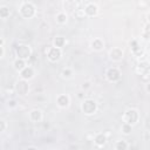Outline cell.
<instances>
[{
	"instance_id": "30bf717a",
	"label": "cell",
	"mask_w": 150,
	"mask_h": 150,
	"mask_svg": "<svg viewBox=\"0 0 150 150\" xmlns=\"http://www.w3.org/2000/svg\"><path fill=\"white\" fill-rule=\"evenodd\" d=\"M109 56L112 61H121L123 59V50L118 47H115L112 49H110L109 52Z\"/></svg>"
},
{
	"instance_id": "7402d4cb",
	"label": "cell",
	"mask_w": 150,
	"mask_h": 150,
	"mask_svg": "<svg viewBox=\"0 0 150 150\" xmlns=\"http://www.w3.org/2000/svg\"><path fill=\"white\" fill-rule=\"evenodd\" d=\"M61 75H62L63 77H66V79H70V77L73 76V70H71L70 68H64V69H62Z\"/></svg>"
},
{
	"instance_id": "d4e9b609",
	"label": "cell",
	"mask_w": 150,
	"mask_h": 150,
	"mask_svg": "<svg viewBox=\"0 0 150 150\" xmlns=\"http://www.w3.org/2000/svg\"><path fill=\"white\" fill-rule=\"evenodd\" d=\"M90 87V83L89 82H84L83 84H82V89H88Z\"/></svg>"
},
{
	"instance_id": "8fae6325",
	"label": "cell",
	"mask_w": 150,
	"mask_h": 150,
	"mask_svg": "<svg viewBox=\"0 0 150 150\" xmlns=\"http://www.w3.org/2000/svg\"><path fill=\"white\" fill-rule=\"evenodd\" d=\"M69 102H70V98L68 95L66 94H61L57 96L56 98V104L60 107V108H67L69 105Z\"/></svg>"
},
{
	"instance_id": "4316f807",
	"label": "cell",
	"mask_w": 150,
	"mask_h": 150,
	"mask_svg": "<svg viewBox=\"0 0 150 150\" xmlns=\"http://www.w3.org/2000/svg\"><path fill=\"white\" fill-rule=\"evenodd\" d=\"M26 150H38V149H36L35 146H28V148H27Z\"/></svg>"
},
{
	"instance_id": "6da1fadb",
	"label": "cell",
	"mask_w": 150,
	"mask_h": 150,
	"mask_svg": "<svg viewBox=\"0 0 150 150\" xmlns=\"http://www.w3.org/2000/svg\"><path fill=\"white\" fill-rule=\"evenodd\" d=\"M20 14L26 19L33 18L35 15V6L30 1H23L20 6Z\"/></svg>"
},
{
	"instance_id": "5bb4252c",
	"label": "cell",
	"mask_w": 150,
	"mask_h": 150,
	"mask_svg": "<svg viewBox=\"0 0 150 150\" xmlns=\"http://www.w3.org/2000/svg\"><path fill=\"white\" fill-rule=\"evenodd\" d=\"M95 144L97 146H103L105 143H107V136L104 134H97L95 136V139H94Z\"/></svg>"
},
{
	"instance_id": "4fadbf2b",
	"label": "cell",
	"mask_w": 150,
	"mask_h": 150,
	"mask_svg": "<svg viewBox=\"0 0 150 150\" xmlns=\"http://www.w3.org/2000/svg\"><path fill=\"white\" fill-rule=\"evenodd\" d=\"M90 47H91V49H94V50H96V52H100V50L103 49L104 42H103L101 39L96 38V39H94V40L90 42Z\"/></svg>"
},
{
	"instance_id": "7a4b0ae2",
	"label": "cell",
	"mask_w": 150,
	"mask_h": 150,
	"mask_svg": "<svg viewBox=\"0 0 150 150\" xmlns=\"http://www.w3.org/2000/svg\"><path fill=\"white\" fill-rule=\"evenodd\" d=\"M15 54H16L18 59H21V60H25V61L29 60L30 56L33 55L30 47H29L28 45H23V43L19 45V46L15 48Z\"/></svg>"
},
{
	"instance_id": "9c48e42d",
	"label": "cell",
	"mask_w": 150,
	"mask_h": 150,
	"mask_svg": "<svg viewBox=\"0 0 150 150\" xmlns=\"http://www.w3.org/2000/svg\"><path fill=\"white\" fill-rule=\"evenodd\" d=\"M20 76L22 80L25 81H28L30 79L34 77V69L30 67V66H26L21 71H20Z\"/></svg>"
},
{
	"instance_id": "277c9868",
	"label": "cell",
	"mask_w": 150,
	"mask_h": 150,
	"mask_svg": "<svg viewBox=\"0 0 150 150\" xmlns=\"http://www.w3.org/2000/svg\"><path fill=\"white\" fill-rule=\"evenodd\" d=\"M123 118H124V123H128V124H130V125H134L135 123L138 122V120H139V114H138V111H137L136 109L131 108V109H128V110L124 112Z\"/></svg>"
},
{
	"instance_id": "f1b7e54d",
	"label": "cell",
	"mask_w": 150,
	"mask_h": 150,
	"mask_svg": "<svg viewBox=\"0 0 150 150\" xmlns=\"http://www.w3.org/2000/svg\"><path fill=\"white\" fill-rule=\"evenodd\" d=\"M0 46H4V40L2 39H0Z\"/></svg>"
},
{
	"instance_id": "d6986e66",
	"label": "cell",
	"mask_w": 150,
	"mask_h": 150,
	"mask_svg": "<svg viewBox=\"0 0 150 150\" xmlns=\"http://www.w3.org/2000/svg\"><path fill=\"white\" fill-rule=\"evenodd\" d=\"M115 149L116 150H127L128 149V142L124 141V139L117 141L116 144H115Z\"/></svg>"
},
{
	"instance_id": "83f0119b",
	"label": "cell",
	"mask_w": 150,
	"mask_h": 150,
	"mask_svg": "<svg viewBox=\"0 0 150 150\" xmlns=\"http://www.w3.org/2000/svg\"><path fill=\"white\" fill-rule=\"evenodd\" d=\"M149 90H150V86H149V82L146 83V91L149 93Z\"/></svg>"
},
{
	"instance_id": "52a82bcc",
	"label": "cell",
	"mask_w": 150,
	"mask_h": 150,
	"mask_svg": "<svg viewBox=\"0 0 150 150\" xmlns=\"http://www.w3.org/2000/svg\"><path fill=\"white\" fill-rule=\"evenodd\" d=\"M62 56V50L60 48H56V47H50L47 52V57L49 61L52 62H56L61 59Z\"/></svg>"
},
{
	"instance_id": "ac0fdd59",
	"label": "cell",
	"mask_w": 150,
	"mask_h": 150,
	"mask_svg": "<svg viewBox=\"0 0 150 150\" xmlns=\"http://www.w3.org/2000/svg\"><path fill=\"white\" fill-rule=\"evenodd\" d=\"M138 73L142 75V74H144V73H148L149 71V63H148V61H143V62H141L139 64H138Z\"/></svg>"
},
{
	"instance_id": "484cf974",
	"label": "cell",
	"mask_w": 150,
	"mask_h": 150,
	"mask_svg": "<svg viewBox=\"0 0 150 150\" xmlns=\"http://www.w3.org/2000/svg\"><path fill=\"white\" fill-rule=\"evenodd\" d=\"M4 54H5V50H4V47L2 46H0V59L4 56Z\"/></svg>"
},
{
	"instance_id": "44dd1931",
	"label": "cell",
	"mask_w": 150,
	"mask_h": 150,
	"mask_svg": "<svg viewBox=\"0 0 150 150\" xmlns=\"http://www.w3.org/2000/svg\"><path fill=\"white\" fill-rule=\"evenodd\" d=\"M121 130H122V132L124 134V135H129L131 131H132V125H130V124H128V123H122V127H121Z\"/></svg>"
},
{
	"instance_id": "9a60e30c",
	"label": "cell",
	"mask_w": 150,
	"mask_h": 150,
	"mask_svg": "<svg viewBox=\"0 0 150 150\" xmlns=\"http://www.w3.org/2000/svg\"><path fill=\"white\" fill-rule=\"evenodd\" d=\"M13 66H14V69L15 70H18V71H21L26 66H27V63H26V61L25 60H21V59H15L14 60V62H13Z\"/></svg>"
},
{
	"instance_id": "3957f363",
	"label": "cell",
	"mask_w": 150,
	"mask_h": 150,
	"mask_svg": "<svg viewBox=\"0 0 150 150\" xmlns=\"http://www.w3.org/2000/svg\"><path fill=\"white\" fill-rule=\"evenodd\" d=\"M81 110L86 115H93L97 110V103L93 98H86L81 103Z\"/></svg>"
},
{
	"instance_id": "2e32d148",
	"label": "cell",
	"mask_w": 150,
	"mask_h": 150,
	"mask_svg": "<svg viewBox=\"0 0 150 150\" xmlns=\"http://www.w3.org/2000/svg\"><path fill=\"white\" fill-rule=\"evenodd\" d=\"M67 19H68V16H67V14L64 12H60V13L56 14V22L60 23V25L66 23L67 22Z\"/></svg>"
},
{
	"instance_id": "ffe728a7",
	"label": "cell",
	"mask_w": 150,
	"mask_h": 150,
	"mask_svg": "<svg viewBox=\"0 0 150 150\" xmlns=\"http://www.w3.org/2000/svg\"><path fill=\"white\" fill-rule=\"evenodd\" d=\"M11 14V11L7 6H0V18L1 19H7Z\"/></svg>"
},
{
	"instance_id": "cb8c5ba5",
	"label": "cell",
	"mask_w": 150,
	"mask_h": 150,
	"mask_svg": "<svg viewBox=\"0 0 150 150\" xmlns=\"http://www.w3.org/2000/svg\"><path fill=\"white\" fill-rule=\"evenodd\" d=\"M6 129V122L4 120H0V132Z\"/></svg>"
},
{
	"instance_id": "7c38bea8",
	"label": "cell",
	"mask_w": 150,
	"mask_h": 150,
	"mask_svg": "<svg viewBox=\"0 0 150 150\" xmlns=\"http://www.w3.org/2000/svg\"><path fill=\"white\" fill-rule=\"evenodd\" d=\"M42 117H43V115H42V111L40 109H33L29 112V118H30L32 122H35V123L41 122L42 121Z\"/></svg>"
},
{
	"instance_id": "e0dca14e",
	"label": "cell",
	"mask_w": 150,
	"mask_h": 150,
	"mask_svg": "<svg viewBox=\"0 0 150 150\" xmlns=\"http://www.w3.org/2000/svg\"><path fill=\"white\" fill-rule=\"evenodd\" d=\"M53 43H54V47H56V48H60V49H61V48L64 46L66 40H64V38H62V36H56V38L54 39Z\"/></svg>"
},
{
	"instance_id": "603a6c76",
	"label": "cell",
	"mask_w": 150,
	"mask_h": 150,
	"mask_svg": "<svg viewBox=\"0 0 150 150\" xmlns=\"http://www.w3.org/2000/svg\"><path fill=\"white\" fill-rule=\"evenodd\" d=\"M7 105H8L9 108H15V107H16V101H15V100H9V101L7 102Z\"/></svg>"
},
{
	"instance_id": "8992f818",
	"label": "cell",
	"mask_w": 150,
	"mask_h": 150,
	"mask_svg": "<svg viewBox=\"0 0 150 150\" xmlns=\"http://www.w3.org/2000/svg\"><path fill=\"white\" fill-rule=\"evenodd\" d=\"M105 77L109 82H117L121 79V71L116 67H110L105 73Z\"/></svg>"
},
{
	"instance_id": "5b68a950",
	"label": "cell",
	"mask_w": 150,
	"mask_h": 150,
	"mask_svg": "<svg viewBox=\"0 0 150 150\" xmlns=\"http://www.w3.org/2000/svg\"><path fill=\"white\" fill-rule=\"evenodd\" d=\"M15 91L18 95L20 96H26L29 91V84H28V81H25V80H19L16 83H15Z\"/></svg>"
},
{
	"instance_id": "ba28073f",
	"label": "cell",
	"mask_w": 150,
	"mask_h": 150,
	"mask_svg": "<svg viewBox=\"0 0 150 150\" xmlns=\"http://www.w3.org/2000/svg\"><path fill=\"white\" fill-rule=\"evenodd\" d=\"M98 12V7L97 5H95L94 2H87L86 4V7L83 9V13L87 15V16H95Z\"/></svg>"
},
{
	"instance_id": "f546056e",
	"label": "cell",
	"mask_w": 150,
	"mask_h": 150,
	"mask_svg": "<svg viewBox=\"0 0 150 150\" xmlns=\"http://www.w3.org/2000/svg\"><path fill=\"white\" fill-rule=\"evenodd\" d=\"M49 150H56V149H49Z\"/></svg>"
}]
</instances>
